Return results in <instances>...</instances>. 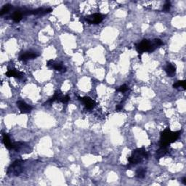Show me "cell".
<instances>
[{
  "label": "cell",
  "mask_w": 186,
  "mask_h": 186,
  "mask_svg": "<svg viewBox=\"0 0 186 186\" xmlns=\"http://www.w3.org/2000/svg\"><path fill=\"white\" fill-rule=\"evenodd\" d=\"M182 131L172 132L170 128H166L161 133V138L159 141L160 147L163 146H169L171 143H173L177 140L181 134Z\"/></svg>",
  "instance_id": "1"
},
{
  "label": "cell",
  "mask_w": 186,
  "mask_h": 186,
  "mask_svg": "<svg viewBox=\"0 0 186 186\" xmlns=\"http://www.w3.org/2000/svg\"><path fill=\"white\" fill-rule=\"evenodd\" d=\"M148 154L143 147L133 150L132 154L130 157H128L129 165H127V168H130V166L140 164L144 159L148 158Z\"/></svg>",
  "instance_id": "2"
},
{
  "label": "cell",
  "mask_w": 186,
  "mask_h": 186,
  "mask_svg": "<svg viewBox=\"0 0 186 186\" xmlns=\"http://www.w3.org/2000/svg\"><path fill=\"white\" fill-rule=\"evenodd\" d=\"M157 49V47L156 46L155 44L153 41H151L148 39H143L140 42L136 45V50L139 53V58L140 55L145 52H152Z\"/></svg>",
  "instance_id": "3"
},
{
  "label": "cell",
  "mask_w": 186,
  "mask_h": 186,
  "mask_svg": "<svg viewBox=\"0 0 186 186\" xmlns=\"http://www.w3.org/2000/svg\"><path fill=\"white\" fill-rule=\"evenodd\" d=\"M24 162V161H20V160H17L13 162L12 164L10 165V166L8 168L7 170V174H14V175L18 176L22 172V166L21 165Z\"/></svg>",
  "instance_id": "4"
},
{
  "label": "cell",
  "mask_w": 186,
  "mask_h": 186,
  "mask_svg": "<svg viewBox=\"0 0 186 186\" xmlns=\"http://www.w3.org/2000/svg\"><path fill=\"white\" fill-rule=\"evenodd\" d=\"M103 20V16L100 13H95L85 17V20L90 24H99Z\"/></svg>",
  "instance_id": "5"
},
{
  "label": "cell",
  "mask_w": 186,
  "mask_h": 186,
  "mask_svg": "<svg viewBox=\"0 0 186 186\" xmlns=\"http://www.w3.org/2000/svg\"><path fill=\"white\" fill-rule=\"evenodd\" d=\"M47 67L53 68V69L56 70L58 71H61V72H66V68L64 67V66L63 65L62 63H57L53 60H50L47 63Z\"/></svg>",
  "instance_id": "6"
},
{
  "label": "cell",
  "mask_w": 186,
  "mask_h": 186,
  "mask_svg": "<svg viewBox=\"0 0 186 186\" xmlns=\"http://www.w3.org/2000/svg\"><path fill=\"white\" fill-rule=\"evenodd\" d=\"M16 104L17 106L18 107V109H20V113H30V112L31 111L32 109H33V107H32L31 106L28 105V104L26 103L23 100H18Z\"/></svg>",
  "instance_id": "7"
},
{
  "label": "cell",
  "mask_w": 186,
  "mask_h": 186,
  "mask_svg": "<svg viewBox=\"0 0 186 186\" xmlns=\"http://www.w3.org/2000/svg\"><path fill=\"white\" fill-rule=\"evenodd\" d=\"M39 55L37 54L35 52H31V51H27V52H23L19 57V59L23 61H27L29 60H33L35 59L36 58H37Z\"/></svg>",
  "instance_id": "8"
},
{
  "label": "cell",
  "mask_w": 186,
  "mask_h": 186,
  "mask_svg": "<svg viewBox=\"0 0 186 186\" xmlns=\"http://www.w3.org/2000/svg\"><path fill=\"white\" fill-rule=\"evenodd\" d=\"M78 98H79V100H80V101H81L84 104L87 109H92L96 105L95 102L92 99H91L90 98H89V97H83V98L78 97Z\"/></svg>",
  "instance_id": "9"
},
{
  "label": "cell",
  "mask_w": 186,
  "mask_h": 186,
  "mask_svg": "<svg viewBox=\"0 0 186 186\" xmlns=\"http://www.w3.org/2000/svg\"><path fill=\"white\" fill-rule=\"evenodd\" d=\"M6 76L7 77H15L16 79H21L24 77L25 73H23V72L18 71L15 68H11L6 72Z\"/></svg>",
  "instance_id": "10"
},
{
  "label": "cell",
  "mask_w": 186,
  "mask_h": 186,
  "mask_svg": "<svg viewBox=\"0 0 186 186\" xmlns=\"http://www.w3.org/2000/svg\"><path fill=\"white\" fill-rule=\"evenodd\" d=\"M164 70L166 71V74L170 77H174L176 73V66L173 63H166Z\"/></svg>",
  "instance_id": "11"
},
{
  "label": "cell",
  "mask_w": 186,
  "mask_h": 186,
  "mask_svg": "<svg viewBox=\"0 0 186 186\" xmlns=\"http://www.w3.org/2000/svg\"><path fill=\"white\" fill-rule=\"evenodd\" d=\"M52 11V9L51 8H38L37 9H34V10L29 11L28 13V14H32V15H45L47 13H50Z\"/></svg>",
  "instance_id": "12"
},
{
  "label": "cell",
  "mask_w": 186,
  "mask_h": 186,
  "mask_svg": "<svg viewBox=\"0 0 186 186\" xmlns=\"http://www.w3.org/2000/svg\"><path fill=\"white\" fill-rule=\"evenodd\" d=\"M168 152H169L168 146H163V147H161L160 148L156 151V158L157 159H161V157L164 156L165 155L167 154Z\"/></svg>",
  "instance_id": "13"
},
{
  "label": "cell",
  "mask_w": 186,
  "mask_h": 186,
  "mask_svg": "<svg viewBox=\"0 0 186 186\" xmlns=\"http://www.w3.org/2000/svg\"><path fill=\"white\" fill-rule=\"evenodd\" d=\"M63 96H62L61 91L57 90V91H55V92L54 95H53L52 98H51L50 99L48 100V101L46 102V103H47V102H50V103H52V102H55V101H59L60 102V98H61Z\"/></svg>",
  "instance_id": "14"
},
{
  "label": "cell",
  "mask_w": 186,
  "mask_h": 186,
  "mask_svg": "<svg viewBox=\"0 0 186 186\" xmlns=\"http://www.w3.org/2000/svg\"><path fill=\"white\" fill-rule=\"evenodd\" d=\"M3 143L5 144V146L6 147V148L8 150L12 149L13 143H11L10 138H9L8 134H7L6 133L3 134Z\"/></svg>",
  "instance_id": "15"
},
{
  "label": "cell",
  "mask_w": 186,
  "mask_h": 186,
  "mask_svg": "<svg viewBox=\"0 0 186 186\" xmlns=\"http://www.w3.org/2000/svg\"><path fill=\"white\" fill-rule=\"evenodd\" d=\"M146 174V170L145 168H139L136 171V177L139 178V179H143L145 177Z\"/></svg>",
  "instance_id": "16"
},
{
  "label": "cell",
  "mask_w": 186,
  "mask_h": 186,
  "mask_svg": "<svg viewBox=\"0 0 186 186\" xmlns=\"http://www.w3.org/2000/svg\"><path fill=\"white\" fill-rule=\"evenodd\" d=\"M22 17H23V15H22V13L20 12V11H16V12L13 13V15L12 16V18L15 22L18 23L21 20Z\"/></svg>",
  "instance_id": "17"
},
{
  "label": "cell",
  "mask_w": 186,
  "mask_h": 186,
  "mask_svg": "<svg viewBox=\"0 0 186 186\" xmlns=\"http://www.w3.org/2000/svg\"><path fill=\"white\" fill-rule=\"evenodd\" d=\"M173 87L175 89L179 88V87H183V90H185V89H186V81L185 80L178 81L173 84Z\"/></svg>",
  "instance_id": "18"
},
{
  "label": "cell",
  "mask_w": 186,
  "mask_h": 186,
  "mask_svg": "<svg viewBox=\"0 0 186 186\" xmlns=\"http://www.w3.org/2000/svg\"><path fill=\"white\" fill-rule=\"evenodd\" d=\"M11 9V5L7 4V5H5L2 8L1 11H0V16H3V15L6 14L7 13H8L9 11V9Z\"/></svg>",
  "instance_id": "19"
},
{
  "label": "cell",
  "mask_w": 186,
  "mask_h": 186,
  "mask_svg": "<svg viewBox=\"0 0 186 186\" xmlns=\"http://www.w3.org/2000/svg\"><path fill=\"white\" fill-rule=\"evenodd\" d=\"M127 90H128V87H127L126 84L121 85V87H119V89H117V91H118V92H127Z\"/></svg>",
  "instance_id": "20"
},
{
  "label": "cell",
  "mask_w": 186,
  "mask_h": 186,
  "mask_svg": "<svg viewBox=\"0 0 186 186\" xmlns=\"http://www.w3.org/2000/svg\"><path fill=\"white\" fill-rule=\"evenodd\" d=\"M70 100V97L68 95H65V96H63L61 98H60V102H63V103H67V102Z\"/></svg>",
  "instance_id": "21"
},
{
  "label": "cell",
  "mask_w": 186,
  "mask_h": 186,
  "mask_svg": "<svg viewBox=\"0 0 186 186\" xmlns=\"http://www.w3.org/2000/svg\"><path fill=\"white\" fill-rule=\"evenodd\" d=\"M171 8V3L170 2H166V3L164 4V11H165V12H168V11H170V9Z\"/></svg>",
  "instance_id": "22"
},
{
  "label": "cell",
  "mask_w": 186,
  "mask_h": 186,
  "mask_svg": "<svg viewBox=\"0 0 186 186\" xmlns=\"http://www.w3.org/2000/svg\"><path fill=\"white\" fill-rule=\"evenodd\" d=\"M123 109V105H122V102H121L120 104H119V105L116 106V110L117 111H120L122 110Z\"/></svg>",
  "instance_id": "23"
},
{
  "label": "cell",
  "mask_w": 186,
  "mask_h": 186,
  "mask_svg": "<svg viewBox=\"0 0 186 186\" xmlns=\"http://www.w3.org/2000/svg\"><path fill=\"white\" fill-rule=\"evenodd\" d=\"M182 183H183L185 185H186V177L183 178V180H182Z\"/></svg>",
  "instance_id": "24"
}]
</instances>
